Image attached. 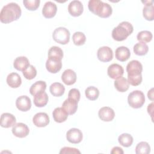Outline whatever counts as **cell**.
<instances>
[{
	"instance_id": "1",
	"label": "cell",
	"mask_w": 154,
	"mask_h": 154,
	"mask_svg": "<svg viewBox=\"0 0 154 154\" xmlns=\"http://www.w3.org/2000/svg\"><path fill=\"white\" fill-rule=\"evenodd\" d=\"M20 7L15 2H10L4 5L0 12V20L4 23H9L17 20L21 16Z\"/></svg>"
},
{
	"instance_id": "2",
	"label": "cell",
	"mask_w": 154,
	"mask_h": 154,
	"mask_svg": "<svg viewBox=\"0 0 154 154\" xmlns=\"http://www.w3.org/2000/svg\"><path fill=\"white\" fill-rule=\"evenodd\" d=\"M134 31L132 24L127 21H123L115 27L112 31V37L114 40L121 42L126 40Z\"/></svg>"
},
{
	"instance_id": "3",
	"label": "cell",
	"mask_w": 154,
	"mask_h": 154,
	"mask_svg": "<svg viewBox=\"0 0 154 154\" xmlns=\"http://www.w3.org/2000/svg\"><path fill=\"white\" fill-rule=\"evenodd\" d=\"M128 102L129 106L133 108L142 107L145 102L144 93L140 90H134L130 93L128 97Z\"/></svg>"
},
{
	"instance_id": "4",
	"label": "cell",
	"mask_w": 154,
	"mask_h": 154,
	"mask_svg": "<svg viewBox=\"0 0 154 154\" xmlns=\"http://www.w3.org/2000/svg\"><path fill=\"white\" fill-rule=\"evenodd\" d=\"M70 32L64 27L57 28L52 33V38L55 42L61 45H66L70 40Z\"/></svg>"
},
{
	"instance_id": "5",
	"label": "cell",
	"mask_w": 154,
	"mask_h": 154,
	"mask_svg": "<svg viewBox=\"0 0 154 154\" xmlns=\"http://www.w3.org/2000/svg\"><path fill=\"white\" fill-rule=\"evenodd\" d=\"M143 66L138 60H132L126 66L128 76H136L141 75Z\"/></svg>"
},
{
	"instance_id": "6",
	"label": "cell",
	"mask_w": 154,
	"mask_h": 154,
	"mask_svg": "<svg viewBox=\"0 0 154 154\" xmlns=\"http://www.w3.org/2000/svg\"><path fill=\"white\" fill-rule=\"evenodd\" d=\"M97 57L98 60L102 62H109L113 58L112 50L108 46H102L97 50Z\"/></svg>"
},
{
	"instance_id": "7",
	"label": "cell",
	"mask_w": 154,
	"mask_h": 154,
	"mask_svg": "<svg viewBox=\"0 0 154 154\" xmlns=\"http://www.w3.org/2000/svg\"><path fill=\"white\" fill-rule=\"evenodd\" d=\"M61 60L52 57H48L46 62V68L49 72L56 73L61 69Z\"/></svg>"
},
{
	"instance_id": "8",
	"label": "cell",
	"mask_w": 154,
	"mask_h": 154,
	"mask_svg": "<svg viewBox=\"0 0 154 154\" xmlns=\"http://www.w3.org/2000/svg\"><path fill=\"white\" fill-rule=\"evenodd\" d=\"M83 138L81 130L77 128H71L66 133L67 141L73 144H78L81 142Z\"/></svg>"
},
{
	"instance_id": "9",
	"label": "cell",
	"mask_w": 154,
	"mask_h": 154,
	"mask_svg": "<svg viewBox=\"0 0 154 154\" xmlns=\"http://www.w3.org/2000/svg\"><path fill=\"white\" fill-rule=\"evenodd\" d=\"M13 134L18 138L26 137L29 132L28 126L23 123H16L11 129Z\"/></svg>"
},
{
	"instance_id": "10",
	"label": "cell",
	"mask_w": 154,
	"mask_h": 154,
	"mask_svg": "<svg viewBox=\"0 0 154 154\" xmlns=\"http://www.w3.org/2000/svg\"><path fill=\"white\" fill-rule=\"evenodd\" d=\"M84 7L82 2L78 0L71 1L68 5V11L69 14L74 17H78L83 13Z\"/></svg>"
},
{
	"instance_id": "11",
	"label": "cell",
	"mask_w": 154,
	"mask_h": 154,
	"mask_svg": "<svg viewBox=\"0 0 154 154\" xmlns=\"http://www.w3.org/2000/svg\"><path fill=\"white\" fill-rule=\"evenodd\" d=\"M108 75L113 79H117L122 77L124 73V69L119 64L114 63L109 66L107 70Z\"/></svg>"
},
{
	"instance_id": "12",
	"label": "cell",
	"mask_w": 154,
	"mask_h": 154,
	"mask_svg": "<svg viewBox=\"0 0 154 154\" xmlns=\"http://www.w3.org/2000/svg\"><path fill=\"white\" fill-rule=\"evenodd\" d=\"M49 117L46 112H38L32 118L34 125L38 128L46 126L49 123Z\"/></svg>"
},
{
	"instance_id": "13",
	"label": "cell",
	"mask_w": 154,
	"mask_h": 154,
	"mask_svg": "<svg viewBox=\"0 0 154 154\" xmlns=\"http://www.w3.org/2000/svg\"><path fill=\"white\" fill-rule=\"evenodd\" d=\"M16 106L17 108L21 111H27L31 107V101L30 98L25 95L18 97L16 100Z\"/></svg>"
},
{
	"instance_id": "14",
	"label": "cell",
	"mask_w": 154,
	"mask_h": 154,
	"mask_svg": "<svg viewBox=\"0 0 154 154\" xmlns=\"http://www.w3.org/2000/svg\"><path fill=\"white\" fill-rule=\"evenodd\" d=\"M99 119L103 122H111L115 117L114 111L109 106H103L101 108L98 112Z\"/></svg>"
},
{
	"instance_id": "15",
	"label": "cell",
	"mask_w": 154,
	"mask_h": 154,
	"mask_svg": "<svg viewBox=\"0 0 154 154\" xmlns=\"http://www.w3.org/2000/svg\"><path fill=\"white\" fill-rule=\"evenodd\" d=\"M57 7L56 4L51 1L46 2L42 9V14L46 18H52L56 14Z\"/></svg>"
},
{
	"instance_id": "16",
	"label": "cell",
	"mask_w": 154,
	"mask_h": 154,
	"mask_svg": "<svg viewBox=\"0 0 154 154\" xmlns=\"http://www.w3.org/2000/svg\"><path fill=\"white\" fill-rule=\"evenodd\" d=\"M16 122L14 116L8 112H5L1 116V126L4 128H8L13 126Z\"/></svg>"
},
{
	"instance_id": "17",
	"label": "cell",
	"mask_w": 154,
	"mask_h": 154,
	"mask_svg": "<svg viewBox=\"0 0 154 154\" xmlns=\"http://www.w3.org/2000/svg\"><path fill=\"white\" fill-rule=\"evenodd\" d=\"M142 2L144 3L145 5L143 10V17L147 20L152 21L154 19V7L153 5V1H146Z\"/></svg>"
},
{
	"instance_id": "18",
	"label": "cell",
	"mask_w": 154,
	"mask_h": 154,
	"mask_svg": "<svg viewBox=\"0 0 154 154\" xmlns=\"http://www.w3.org/2000/svg\"><path fill=\"white\" fill-rule=\"evenodd\" d=\"M131 56V52L129 48L125 46H119L116 49L115 57L120 61L124 62L127 61Z\"/></svg>"
},
{
	"instance_id": "19",
	"label": "cell",
	"mask_w": 154,
	"mask_h": 154,
	"mask_svg": "<svg viewBox=\"0 0 154 154\" xmlns=\"http://www.w3.org/2000/svg\"><path fill=\"white\" fill-rule=\"evenodd\" d=\"M61 80L66 85H71L76 81V74L72 69H66L61 75Z\"/></svg>"
},
{
	"instance_id": "20",
	"label": "cell",
	"mask_w": 154,
	"mask_h": 154,
	"mask_svg": "<svg viewBox=\"0 0 154 154\" xmlns=\"http://www.w3.org/2000/svg\"><path fill=\"white\" fill-rule=\"evenodd\" d=\"M103 3L100 0H90L88 3V7L91 13L100 16L103 7Z\"/></svg>"
},
{
	"instance_id": "21",
	"label": "cell",
	"mask_w": 154,
	"mask_h": 154,
	"mask_svg": "<svg viewBox=\"0 0 154 154\" xmlns=\"http://www.w3.org/2000/svg\"><path fill=\"white\" fill-rule=\"evenodd\" d=\"M78 102L68 98L66 99L62 105V108L66 110V111L69 115L74 114L78 109Z\"/></svg>"
},
{
	"instance_id": "22",
	"label": "cell",
	"mask_w": 154,
	"mask_h": 154,
	"mask_svg": "<svg viewBox=\"0 0 154 154\" xmlns=\"http://www.w3.org/2000/svg\"><path fill=\"white\" fill-rule=\"evenodd\" d=\"M6 81L7 84L13 88H18L22 84V79L20 75L15 72H12L8 74Z\"/></svg>"
},
{
	"instance_id": "23",
	"label": "cell",
	"mask_w": 154,
	"mask_h": 154,
	"mask_svg": "<svg viewBox=\"0 0 154 154\" xmlns=\"http://www.w3.org/2000/svg\"><path fill=\"white\" fill-rule=\"evenodd\" d=\"M68 113L62 107H57L52 112V116L55 122L57 123H63L65 122L68 117Z\"/></svg>"
},
{
	"instance_id": "24",
	"label": "cell",
	"mask_w": 154,
	"mask_h": 154,
	"mask_svg": "<svg viewBox=\"0 0 154 154\" xmlns=\"http://www.w3.org/2000/svg\"><path fill=\"white\" fill-rule=\"evenodd\" d=\"M29 65L28 59L24 56L17 57L13 62V67L14 69L22 72H23Z\"/></svg>"
},
{
	"instance_id": "25",
	"label": "cell",
	"mask_w": 154,
	"mask_h": 154,
	"mask_svg": "<svg viewBox=\"0 0 154 154\" xmlns=\"http://www.w3.org/2000/svg\"><path fill=\"white\" fill-rule=\"evenodd\" d=\"M48 96L45 91L38 93L34 96V103L37 107H43L48 102Z\"/></svg>"
},
{
	"instance_id": "26",
	"label": "cell",
	"mask_w": 154,
	"mask_h": 154,
	"mask_svg": "<svg viewBox=\"0 0 154 154\" xmlns=\"http://www.w3.org/2000/svg\"><path fill=\"white\" fill-rule=\"evenodd\" d=\"M46 88V84L45 81H38L34 83L29 88V93L31 95L35 96V94L43 92Z\"/></svg>"
},
{
	"instance_id": "27",
	"label": "cell",
	"mask_w": 154,
	"mask_h": 154,
	"mask_svg": "<svg viewBox=\"0 0 154 154\" xmlns=\"http://www.w3.org/2000/svg\"><path fill=\"white\" fill-rule=\"evenodd\" d=\"M49 91L52 95L55 97H60L63 96L65 91L64 86L60 82H54L49 87Z\"/></svg>"
},
{
	"instance_id": "28",
	"label": "cell",
	"mask_w": 154,
	"mask_h": 154,
	"mask_svg": "<svg viewBox=\"0 0 154 154\" xmlns=\"http://www.w3.org/2000/svg\"><path fill=\"white\" fill-rule=\"evenodd\" d=\"M114 87L116 90L120 92H125L126 91L129 87V84L128 82V80L122 76L114 81Z\"/></svg>"
},
{
	"instance_id": "29",
	"label": "cell",
	"mask_w": 154,
	"mask_h": 154,
	"mask_svg": "<svg viewBox=\"0 0 154 154\" xmlns=\"http://www.w3.org/2000/svg\"><path fill=\"white\" fill-rule=\"evenodd\" d=\"M134 52L139 56H143L147 54L149 51V46L145 43L139 42L134 46Z\"/></svg>"
},
{
	"instance_id": "30",
	"label": "cell",
	"mask_w": 154,
	"mask_h": 154,
	"mask_svg": "<svg viewBox=\"0 0 154 154\" xmlns=\"http://www.w3.org/2000/svg\"><path fill=\"white\" fill-rule=\"evenodd\" d=\"M118 141L122 146L128 147L132 144L133 137L129 134L124 133L119 137Z\"/></svg>"
},
{
	"instance_id": "31",
	"label": "cell",
	"mask_w": 154,
	"mask_h": 154,
	"mask_svg": "<svg viewBox=\"0 0 154 154\" xmlns=\"http://www.w3.org/2000/svg\"><path fill=\"white\" fill-rule=\"evenodd\" d=\"M85 94L88 99L90 100H95L99 96V91L96 87L90 86L85 89Z\"/></svg>"
},
{
	"instance_id": "32",
	"label": "cell",
	"mask_w": 154,
	"mask_h": 154,
	"mask_svg": "<svg viewBox=\"0 0 154 154\" xmlns=\"http://www.w3.org/2000/svg\"><path fill=\"white\" fill-rule=\"evenodd\" d=\"M150 152V146L148 143L141 141L137 144L135 147L137 154H148Z\"/></svg>"
},
{
	"instance_id": "33",
	"label": "cell",
	"mask_w": 154,
	"mask_h": 154,
	"mask_svg": "<svg viewBox=\"0 0 154 154\" xmlns=\"http://www.w3.org/2000/svg\"><path fill=\"white\" fill-rule=\"evenodd\" d=\"M48 57L55 58L62 60L63 58V51L60 47L55 46H52L48 51Z\"/></svg>"
},
{
	"instance_id": "34",
	"label": "cell",
	"mask_w": 154,
	"mask_h": 154,
	"mask_svg": "<svg viewBox=\"0 0 154 154\" xmlns=\"http://www.w3.org/2000/svg\"><path fill=\"white\" fill-rule=\"evenodd\" d=\"M152 37L153 35L150 31L144 30L138 32L137 34V38L140 42H143L146 43L150 42L152 39Z\"/></svg>"
},
{
	"instance_id": "35",
	"label": "cell",
	"mask_w": 154,
	"mask_h": 154,
	"mask_svg": "<svg viewBox=\"0 0 154 154\" xmlns=\"http://www.w3.org/2000/svg\"><path fill=\"white\" fill-rule=\"evenodd\" d=\"M72 40L75 45L81 46L85 43L86 41V37L83 32L77 31L73 34Z\"/></svg>"
},
{
	"instance_id": "36",
	"label": "cell",
	"mask_w": 154,
	"mask_h": 154,
	"mask_svg": "<svg viewBox=\"0 0 154 154\" xmlns=\"http://www.w3.org/2000/svg\"><path fill=\"white\" fill-rule=\"evenodd\" d=\"M22 73L26 79L31 80L36 76L37 70L32 65H29L23 72H22Z\"/></svg>"
},
{
	"instance_id": "37",
	"label": "cell",
	"mask_w": 154,
	"mask_h": 154,
	"mask_svg": "<svg viewBox=\"0 0 154 154\" xmlns=\"http://www.w3.org/2000/svg\"><path fill=\"white\" fill-rule=\"evenodd\" d=\"M25 7L30 11L36 10L40 3V0H25L23 1Z\"/></svg>"
},
{
	"instance_id": "38",
	"label": "cell",
	"mask_w": 154,
	"mask_h": 154,
	"mask_svg": "<svg viewBox=\"0 0 154 154\" xmlns=\"http://www.w3.org/2000/svg\"><path fill=\"white\" fill-rule=\"evenodd\" d=\"M112 13V9L111 6L108 3H103V7L100 15V17L106 18L109 17Z\"/></svg>"
},
{
	"instance_id": "39",
	"label": "cell",
	"mask_w": 154,
	"mask_h": 154,
	"mask_svg": "<svg viewBox=\"0 0 154 154\" xmlns=\"http://www.w3.org/2000/svg\"><path fill=\"white\" fill-rule=\"evenodd\" d=\"M128 82L129 84L133 86L139 85L142 82V75L136 76H128Z\"/></svg>"
},
{
	"instance_id": "40",
	"label": "cell",
	"mask_w": 154,
	"mask_h": 154,
	"mask_svg": "<svg viewBox=\"0 0 154 154\" xmlns=\"http://www.w3.org/2000/svg\"><path fill=\"white\" fill-rule=\"evenodd\" d=\"M80 97H81V94L78 89L72 88L70 90L68 93V98L73 99L77 102H79Z\"/></svg>"
},
{
	"instance_id": "41",
	"label": "cell",
	"mask_w": 154,
	"mask_h": 154,
	"mask_svg": "<svg viewBox=\"0 0 154 154\" xmlns=\"http://www.w3.org/2000/svg\"><path fill=\"white\" fill-rule=\"evenodd\" d=\"M60 154L64 153H81V152L76 148L70 147H64L60 151Z\"/></svg>"
},
{
	"instance_id": "42",
	"label": "cell",
	"mask_w": 154,
	"mask_h": 154,
	"mask_svg": "<svg viewBox=\"0 0 154 154\" xmlns=\"http://www.w3.org/2000/svg\"><path fill=\"white\" fill-rule=\"evenodd\" d=\"M123 153L124 152L123 149L118 146L114 147L111 151V154H123Z\"/></svg>"
},
{
	"instance_id": "43",
	"label": "cell",
	"mask_w": 154,
	"mask_h": 154,
	"mask_svg": "<svg viewBox=\"0 0 154 154\" xmlns=\"http://www.w3.org/2000/svg\"><path fill=\"white\" fill-rule=\"evenodd\" d=\"M153 103L152 102L150 104H149L147 106V112L149 114H150L151 116H152V112L153 109Z\"/></svg>"
},
{
	"instance_id": "44",
	"label": "cell",
	"mask_w": 154,
	"mask_h": 154,
	"mask_svg": "<svg viewBox=\"0 0 154 154\" xmlns=\"http://www.w3.org/2000/svg\"><path fill=\"white\" fill-rule=\"evenodd\" d=\"M153 88H151L147 93V96H148V98L149 99H150L151 100H153Z\"/></svg>"
}]
</instances>
